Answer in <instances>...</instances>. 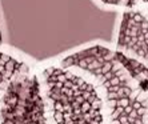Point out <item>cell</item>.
Instances as JSON below:
<instances>
[{
	"label": "cell",
	"mask_w": 148,
	"mask_h": 124,
	"mask_svg": "<svg viewBox=\"0 0 148 124\" xmlns=\"http://www.w3.org/2000/svg\"><path fill=\"white\" fill-rule=\"evenodd\" d=\"M97 1L108 8H117L123 11L134 10V0H97Z\"/></svg>",
	"instance_id": "3957f363"
},
{
	"label": "cell",
	"mask_w": 148,
	"mask_h": 124,
	"mask_svg": "<svg viewBox=\"0 0 148 124\" xmlns=\"http://www.w3.org/2000/svg\"><path fill=\"white\" fill-rule=\"evenodd\" d=\"M119 51L148 64V20L136 11H123L117 28Z\"/></svg>",
	"instance_id": "7a4b0ae2"
},
{
	"label": "cell",
	"mask_w": 148,
	"mask_h": 124,
	"mask_svg": "<svg viewBox=\"0 0 148 124\" xmlns=\"http://www.w3.org/2000/svg\"><path fill=\"white\" fill-rule=\"evenodd\" d=\"M63 62L86 69L103 87L110 124H147L148 92L130 76L115 51L96 44L73 52Z\"/></svg>",
	"instance_id": "6da1fadb"
},
{
	"label": "cell",
	"mask_w": 148,
	"mask_h": 124,
	"mask_svg": "<svg viewBox=\"0 0 148 124\" xmlns=\"http://www.w3.org/2000/svg\"><path fill=\"white\" fill-rule=\"evenodd\" d=\"M147 124H148V117H147Z\"/></svg>",
	"instance_id": "8992f818"
},
{
	"label": "cell",
	"mask_w": 148,
	"mask_h": 124,
	"mask_svg": "<svg viewBox=\"0 0 148 124\" xmlns=\"http://www.w3.org/2000/svg\"><path fill=\"white\" fill-rule=\"evenodd\" d=\"M148 20V0H134V10Z\"/></svg>",
	"instance_id": "277c9868"
},
{
	"label": "cell",
	"mask_w": 148,
	"mask_h": 124,
	"mask_svg": "<svg viewBox=\"0 0 148 124\" xmlns=\"http://www.w3.org/2000/svg\"><path fill=\"white\" fill-rule=\"evenodd\" d=\"M0 41H1V28H0Z\"/></svg>",
	"instance_id": "5b68a950"
}]
</instances>
